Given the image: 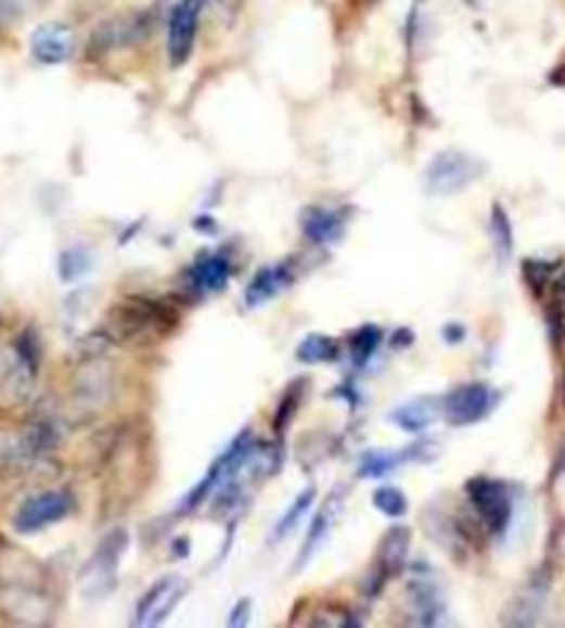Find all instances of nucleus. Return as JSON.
Here are the masks:
<instances>
[{
	"label": "nucleus",
	"mask_w": 565,
	"mask_h": 628,
	"mask_svg": "<svg viewBox=\"0 0 565 628\" xmlns=\"http://www.w3.org/2000/svg\"><path fill=\"white\" fill-rule=\"evenodd\" d=\"M485 175V164L463 150H444L433 155L424 169V189L433 197H452L458 191H466Z\"/></svg>",
	"instance_id": "obj_1"
},
{
	"label": "nucleus",
	"mask_w": 565,
	"mask_h": 628,
	"mask_svg": "<svg viewBox=\"0 0 565 628\" xmlns=\"http://www.w3.org/2000/svg\"><path fill=\"white\" fill-rule=\"evenodd\" d=\"M499 390L488 382H466L444 396V419L452 426H472L497 410Z\"/></svg>",
	"instance_id": "obj_2"
},
{
	"label": "nucleus",
	"mask_w": 565,
	"mask_h": 628,
	"mask_svg": "<svg viewBox=\"0 0 565 628\" xmlns=\"http://www.w3.org/2000/svg\"><path fill=\"white\" fill-rule=\"evenodd\" d=\"M466 496L472 499L474 510L483 517L485 529L491 535H504L513 521V496H510V487L499 479H468Z\"/></svg>",
	"instance_id": "obj_3"
},
{
	"label": "nucleus",
	"mask_w": 565,
	"mask_h": 628,
	"mask_svg": "<svg viewBox=\"0 0 565 628\" xmlns=\"http://www.w3.org/2000/svg\"><path fill=\"white\" fill-rule=\"evenodd\" d=\"M73 510L75 499L67 490H48V494L34 496V499H28L20 507L17 515H14V529L20 535H37V531L48 529V526L73 515Z\"/></svg>",
	"instance_id": "obj_4"
},
{
	"label": "nucleus",
	"mask_w": 565,
	"mask_h": 628,
	"mask_svg": "<svg viewBox=\"0 0 565 628\" xmlns=\"http://www.w3.org/2000/svg\"><path fill=\"white\" fill-rule=\"evenodd\" d=\"M128 542H131V537H128L125 529H112L98 542L92 560H89L87 571H84L89 587H92L98 595H108V592H112L114 579H117V567L119 562H123L125 551H128Z\"/></svg>",
	"instance_id": "obj_5"
},
{
	"label": "nucleus",
	"mask_w": 565,
	"mask_h": 628,
	"mask_svg": "<svg viewBox=\"0 0 565 628\" xmlns=\"http://www.w3.org/2000/svg\"><path fill=\"white\" fill-rule=\"evenodd\" d=\"M208 0H181L169 14V34H167V53L172 67H183L194 50L197 39L200 14H203Z\"/></svg>",
	"instance_id": "obj_6"
},
{
	"label": "nucleus",
	"mask_w": 565,
	"mask_h": 628,
	"mask_svg": "<svg viewBox=\"0 0 565 628\" xmlns=\"http://www.w3.org/2000/svg\"><path fill=\"white\" fill-rule=\"evenodd\" d=\"M187 595V581L181 576H164L162 581L150 587L147 595L137 606V626H158L172 615V610Z\"/></svg>",
	"instance_id": "obj_7"
},
{
	"label": "nucleus",
	"mask_w": 565,
	"mask_h": 628,
	"mask_svg": "<svg viewBox=\"0 0 565 628\" xmlns=\"http://www.w3.org/2000/svg\"><path fill=\"white\" fill-rule=\"evenodd\" d=\"M108 330L119 335V338H131L137 333H147L150 326H167L169 316L164 313L162 305L150 303V299H128L119 303L108 316Z\"/></svg>",
	"instance_id": "obj_8"
},
{
	"label": "nucleus",
	"mask_w": 565,
	"mask_h": 628,
	"mask_svg": "<svg viewBox=\"0 0 565 628\" xmlns=\"http://www.w3.org/2000/svg\"><path fill=\"white\" fill-rule=\"evenodd\" d=\"M410 551V529L408 526H391L385 531L377 546V562H374V587L372 595H380L383 585L405 571Z\"/></svg>",
	"instance_id": "obj_9"
},
{
	"label": "nucleus",
	"mask_w": 565,
	"mask_h": 628,
	"mask_svg": "<svg viewBox=\"0 0 565 628\" xmlns=\"http://www.w3.org/2000/svg\"><path fill=\"white\" fill-rule=\"evenodd\" d=\"M75 53V34L64 23H44L31 34V56L39 64L56 67L69 62Z\"/></svg>",
	"instance_id": "obj_10"
},
{
	"label": "nucleus",
	"mask_w": 565,
	"mask_h": 628,
	"mask_svg": "<svg viewBox=\"0 0 565 628\" xmlns=\"http://www.w3.org/2000/svg\"><path fill=\"white\" fill-rule=\"evenodd\" d=\"M444 415V399L438 396H419V399H410L405 405H399L397 410H391L388 421L394 426H399L408 435H422L424 430L435 424V421Z\"/></svg>",
	"instance_id": "obj_11"
},
{
	"label": "nucleus",
	"mask_w": 565,
	"mask_h": 628,
	"mask_svg": "<svg viewBox=\"0 0 565 628\" xmlns=\"http://www.w3.org/2000/svg\"><path fill=\"white\" fill-rule=\"evenodd\" d=\"M547 592L549 581L543 579V576H535V579L510 601V606L502 615V623H508V626H535V623L541 620Z\"/></svg>",
	"instance_id": "obj_12"
},
{
	"label": "nucleus",
	"mask_w": 565,
	"mask_h": 628,
	"mask_svg": "<svg viewBox=\"0 0 565 628\" xmlns=\"http://www.w3.org/2000/svg\"><path fill=\"white\" fill-rule=\"evenodd\" d=\"M292 280H294V271L288 264L267 266V269H261L253 280H249L247 291H244V303H247V308H261V305H267L269 299H274L280 291L288 289Z\"/></svg>",
	"instance_id": "obj_13"
},
{
	"label": "nucleus",
	"mask_w": 565,
	"mask_h": 628,
	"mask_svg": "<svg viewBox=\"0 0 565 628\" xmlns=\"http://www.w3.org/2000/svg\"><path fill=\"white\" fill-rule=\"evenodd\" d=\"M299 225H303L305 239L311 241V244H319V247L338 244L344 239V216L336 214V210L319 208V205L305 208Z\"/></svg>",
	"instance_id": "obj_14"
},
{
	"label": "nucleus",
	"mask_w": 565,
	"mask_h": 628,
	"mask_svg": "<svg viewBox=\"0 0 565 628\" xmlns=\"http://www.w3.org/2000/svg\"><path fill=\"white\" fill-rule=\"evenodd\" d=\"M194 285L211 294H222L230 283V260L224 253H208L192 266Z\"/></svg>",
	"instance_id": "obj_15"
},
{
	"label": "nucleus",
	"mask_w": 565,
	"mask_h": 628,
	"mask_svg": "<svg viewBox=\"0 0 565 628\" xmlns=\"http://www.w3.org/2000/svg\"><path fill=\"white\" fill-rule=\"evenodd\" d=\"M410 606H413V615L422 626H435L441 620L444 615V601H441V590L435 585H427V581H416V585L408 590Z\"/></svg>",
	"instance_id": "obj_16"
},
{
	"label": "nucleus",
	"mask_w": 565,
	"mask_h": 628,
	"mask_svg": "<svg viewBox=\"0 0 565 628\" xmlns=\"http://www.w3.org/2000/svg\"><path fill=\"white\" fill-rule=\"evenodd\" d=\"M405 457H410L408 449H402V451H388V449L367 451V454L361 457V465H358V476H361V479H383V476H388L394 469H399V465H402Z\"/></svg>",
	"instance_id": "obj_17"
},
{
	"label": "nucleus",
	"mask_w": 565,
	"mask_h": 628,
	"mask_svg": "<svg viewBox=\"0 0 565 628\" xmlns=\"http://www.w3.org/2000/svg\"><path fill=\"white\" fill-rule=\"evenodd\" d=\"M342 358V346H338L336 338H328V335H308L303 344L297 346V360L308 366H322V363H333V360Z\"/></svg>",
	"instance_id": "obj_18"
},
{
	"label": "nucleus",
	"mask_w": 565,
	"mask_h": 628,
	"mask_svg": "<svg viewBox=\"0 0 565 628\" xmlns=\"http://www.w3.org/2000/svg\"><path fill=\"white\" fill-rule=\"evenodd\" d=\"M133 39V23L131 20H108L92 34V53H106L112 48H123Z\"/></svg>",
	"instance_id": "obj_19"
},
{
	"label": "nucleus",
	"mask_w": 565,
	"mask_h": 628,
	"mask_svg": "<svg viewBox=\"0 0 565 628\" xmlns=\"http://www.w3.org/2000/svg\"><path fill=\"white\" fill-rule=\"evenodd\" d=\"M313 501H317V487H305L303 494L294 499V504L288 507L286 512H283V517H280L278 524H274L272 529V542L274 540H283V537L292 535L294 529L299 526V521H303V515L313 507Z\"/></svg>",
	"instance_id": "obj_20"
},
{
	"label": "nucleus",
	"mask_w": 565,
	"mask_h": 628,
	"mask_svg": "<svg viewBox=\"0 0 565 628\" xmlns=\"http://www.w3.org/2000/svg\"><path fill=\"white\" fill-rule=\"evenodd\" d=\"M330 524H333L330 510H322L317 517H313V524H311V529H308V537H305L303 549H299L297 560H294V571H303V565H308L311 556L322 549V542L328 540V535H330Z\"/></svg>",
	"instance_id": "obj_21"
},
{
	"label": "nucleus",
	"mask_w": 565,
	"mask_h": 628,
	"mask_svg": "<svg viewBox=\"0 0 565 628\" xmlns=\"http://www.w3.org/2000/svg\"><path fill=\"white\" fill-rule=\"evenodd\" d=\"M92 269H94V260L89 249L69 247L59 255V278H62L64 283H78V280L87 278Z\"/></svg>",
	"instance_id": "obj_22"
},
{
	"label": "nucleus",
	"mask_w": 565,
	"mask_h": 628,
	"mask_svg": "<svg viewBox=\"0 0 565 628\" xmlns=\"http://www.w3.org/2000/svg\"><path fill=\"white\" fill-rule=\"evenodd\" d=\"M380 341H383V330L377 324H363L361 330H355L349 338V355H352L355 366H367L374 358Z\"/></svg>",
	"instance_id": "obj_23"
},
{
	"label": "nucleus",
	"mask_w": 565,
	"mask_h": 628,
	"mask_svg": "<svg viewBox=\"0 0 565 628\" xmlns=\"http://www.w3.org/2000/svg\"><path fill=\"white\" fill-rule=\"evenodd\" d=\"M491 239H493V247H497V255L499 260H510V255H513V225H510V216L508 210L502 208L499 203H493L491 208Z\"/></svg>",
	"instance_id": "obj_24"
},
{
	"label": "nucleus",
	"mask_w": 565,
	"mask_h": 628,
	"mask_svg": "<svg viewBox=\"0 0 565 628\" xmlns=\"http://www.w3.org/2000/svg\"><path fill=\"white\" fill-rule=\"evenodd\" d=\"M372 504L377 507L383 515H388V517H405L408 515V510H410V504H408V496L399 490V487H394V485H383V487H377L374 490V496H372Z\"/></svg>",
	"instance_id": "obj_25"
},
{
	"label": "nucleus",
	"mask_w": 565,
	"mask_h": 628,
	"mask_svg": "<svg viewBox=\"0 0 565 628\" xmlns=\"http://www.w3.org/2000/svg\"><path fill=\"white\" fill-rule=\"evenodd\" d=\"M303 382H294V385H288V390L283 394V401H280L278 407V415H274V435H283V432L288 430V424L294 421V413L299 410V401H303Z\"/></svg>",
	"instance_id": "obj_26"
},
{
	"label": "nucleus",
	"mask_w": 565,
	"mask_h": 628,
	"mask_svg": "<svg viewBox=\"0 0 565 628\" xmlns=\"http://www.w3.org/2000/svg\"><path fill=\"white\" fill-rule=\"evenodd\" d=\"M557 271H560V264H549V260H538V258L524 260V280H527L535 291H543L549 283H554Z\"/></svg>",
	"instance_id": "obj_27"
},
{
	"label": "nucleus",
	"mask_w": 565,
	"mask_h": 628,
	"mask_svg": "<svg viewBox=\"0 0 565 628\" xmlns=\"http://www.w3.org/2000/svg\"><path fill=\"white\" fill-rule=\"evenodd\" d=\"M249 598H242L236 606H233V615H230V626H247V620H249Z\"/></svg>",
	"instance_id": "obj_28"
},
{
	"label": "nucleus",
	"mask_w": 565,
	"mask_h": 628,
	"mask_svg": "<svg viewBox=\"0 0 565 628\" xmlns=\"http://www.w3.org/2000/svg\"><path fill=\"white\" fill-rule=\"evenodd\" d=\"M444 338H447V344H460L466 338V330H463V324H447L444 326Z\"/></svg>",
	"instance_id": "obj_29"
},
{
	"label": "nucleus",
	"mask_w": 565,
	"mask_h": 628,
	"mask_svg": "<svg viewBox=\"0 0 565 628\" xmlns=\"http://www.w3.org/2000/svg\"><path fill=\"white\" fill-rule=\"evenodd\" d=\"M187 546H189V540L187 537H178V540H175V556H187Z\"/></svg>",
	"instance_id": "obj_30"
},
{
	"label": "nucleus",
	"mask_w": 565,
	"mask_h": 628,
	"mask_svg": "<svg viewBox=\"0 0 565 628\" xmlns=\"http://www.w3.org/2000/svg\"><path fill=\"white\" fill-rule=\"evenodd\" d=\"M563 405H565V376H563Z\"/></svg>",
	"instance_id": "obj_31"
}]
</instances>
